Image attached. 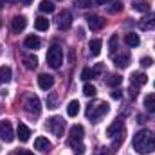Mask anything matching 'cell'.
Instances as JSON below:
<instances>
[{"instance_id": "obj_1", "label": "cell", "mask_w": 155, "mask_h": 155, "mask_svg": "<svg viewBox=\"0 0 155 155\" xmlns=\"http://www.w3.org/2000/svg\"><path fill=\"white\" fill-rule=\"evenodd\" d=\"M134 148L143 155L155 152V134L152 130H141V132H137L134 135Z\"/></svg>"}, {"instance_id": "obj_2", "label": "cell", "mask_w": 155, "mask_h": 155, "mask_svg": "<svg viewBox=\"0 0 155 155\" xmlns=\"http://www.w3.org/2000/svg\"><path fill=\"white\" fill-rule=\"evenodd\" d=\"M108 110H110V107H108L105 101H92V103H88V107H87V110H85V116H87L88 121L97 123L103 116L108 114Z\"/></svg>"}, {"instance_id": "obj_3", "label": "cell", "mask_w": 155, "mask_h": 155, "mask_svg": "<svg viewBox=\"0 0 155 155\" xmlns=\"http://www.w3.org/2000/svg\"><path fill=\"white\" fill-rule=\"evenodd\" d=\"M47 63L52 69H60V65L63 63V51H61V47L52 45L49 49V52H47Z\"/></svg>"}, {"instance_id": "obj_4", "label": "cell", "mask_w": 155, "mask_h": 155, "mask_svg": "<svg viewBox=\"0 0 155 155\" xmlns=\"http://www.w3.org/2000/svg\"><path fill=\"white\" fill-rule=\"evenodd\" d=\"M47 128H49V132H52L56 137H61V135H63V130H65V121H63V117H60V116L51 117V119L47 121Z\"/></svg>"}, {"instance_id": "obj_5", "label": "cell", "mask_w": 155, "mask_h": 155, "mask_svg": "<svg viewBox=\"0 0 155 155\" xmlns=\"http://www.w3.org/2000/svg\"><path fill=\"white\" fill-rule=\"evenodd\" d=\"M56 25L60 31H67L71 25H72V13L69 9H63L61 13H58L56 16Z\"/></svg>"}, {"instance_id": "obj_6", "label": "cell", "mask_w": 155, "mask_h": 155, "mask_svg": "<svg viewBox=\"0 0 155 155\" xmlns=\"http://www.w3.org/2000/svg\"><path fill=\"white\" fill-rule=\"evenodd\" d=\"M25 110L31 116H40V112H41V101H40L38 96H27V99H25Z\"/></svg>"}, {"instance_id": "obj_7", "label": "cell", "mask_w": 155, "mask_h": 155, "mask_svg": "<svg viewBox=\"0 0 155 155\" xmlns=\"http://www.w3.org/2000/svg\"><path fill=\"white\" fill-rule=\"evenodd\" d=\"M0 137L5 143H11L15 139V132H13V124L11 121H0Z\"/></svg>"}, {"instance_id": "obj_8", "label": "cell", "mask_w": 155, "mask_h": 155, "mask_svg": "<svg viewBox=\"0 0 155 155\" xmlns=\"http://www.w3.org/2000/svg\"><path fill=\"white\" fill-rule=\"evenodd\" d=\"M87 20H88V27L92 31H101L107 24V20L103 16H97V15H90V16H87Z\"/></svg>"}, {"instance_id": "obj_9", "label": "cell", "mask_w": 155, "mask_h": 155, "mask_svg": "<svg viewBox=\"0 0 155 155\" xmlns=\"http://www.w3.org/2000/svg\"><path fill=\"white\" fill-rule=\"evenodd\" d=\"M85 135V128L81 124H74L71 126V135H69V143H81Z\"/></svg>"}, {"instance_id": "obj_10", "label": "cell", "mask_w": 155, "mask_h": 155, "mask_svg": "<svg viewBox=\"0 0 155 155\" xmlns=\"http://www.w3.org/2000/svg\"><path fill=\"white\" fill-rule=\"evenodd\" d=\"M114 63H116L117 69H126L130 65V52L128 51H123L114 56Z\"/></svg>"}, {"instance_id": "obj_11", "label": "cell", "mask_w": 155, "mask_h": 155, "mask_svg": "<svg viewBox=\"0 0 155 155\" xmlns=\"http://www.w3.org/2000/svg\"><path fill=\"white\" fill-rule=\"evenodd\" d=\"M123 132H124V123H123L121 119H116V121L107 128V135H108V137H116V135L123 134Z\"/></svg>"}, {"instance_id": "obj_12", "label": "cell", "mask_w": 155, "mask_h": 155, "mask_svg": "<svg viewBox=\"0 0 155 155\" xmlns=\"http://www.w3.org/2000/svg\"><path fill=\"white\" fill-rule=\"evenodd\" d=\"M27 27V18L25 16H15L13 20H11V29H13V33H22L24 29Z\"/></svg>"}, {"instance_id": "obj_13", "label": "cell", "mask_w": 155, "mask_h": 155, "mask_svg": "<svg viewBox=\"0 0 155 155\" xmlns=\"http://www.w3.org/2000/svg\"><path fill=\"white\" fill-rule=\"evenodd\" d=\"M139 27H141L143 31H153L155 29V13L146 15V16L139 22Z\"/></svg>"}, {"instance_id": "obj_14", "label": "cell", "mask_w": 155, "mask_h": 155, "mask_svg": "<svg viewBox=\"0 0 155 155\" xmlns=\"http://www.w3.org/2000/svg\"><path fill=\"white\" fill-rule=\"evenodd\" d=\"M38 85H40L41 90L52 88V85H54V76H51V74H40L38 76Z\"/></svg>"}, {"instance_id": "obj_15", "label": "cell", "mask_w": 155, "mask_h": 155, "mask_svg": "<svg viewBox=\"0 0 155 155\" xmlns=\"http://www.w3.org/2000/svg\"><path fill=\"white\" fill-rule=\"evenodd\" d=\"M51 141L47 139V137H43V135H40L35 139V150H40V152H49L51 150Z\"/></svg>"}, {"instance_id": "obj_16", "label": "cell", "mask_w": 155, "mask_h": 155, "mask_svg": "<svg viewBox=\"0 0 155 155\" xmlns=\"http://www.w3.org/2000/svg\"><path fill=\"white\" fill-rule=\"evenodd\" d=\"M148 81V76L144 72H134L132 74V85L134 87H141V85H146Z\"/></svg>"}, {"instance_id": "obj_17", "label": "cell", "mask_w": 155, "mask_h": 155, "mask_svg": "<svg viewBox=\"0 0 155 155\" xmlns=\"http://www.w3.org/2000/svg\"><path fill=\"white\" fill-rule=\"evenodd\" d=\"M29 137H31V130H29L24 123H20V124H18V139H20L22 143H27Z\"/></svg>"}, {"instance_id": "obj_18", "label": "cell", "mask_w": 155, "mask_h": 155, "mask_svg": "<svg viewBox=\"0 0 155 155\" xmlns=\"http://www.w3.org/2000/svg\"><path fill=\"white\" fill-rule=\"evenodd\" d=\"M24 45L27 47V49H40V45H41V40L38 38V36H35V35H31V36H27L25 38V41H24Z\"/></svg>"}, {"instance_id": "obj_19", "label": "cell", "mask_w": 155, "mask_h": 155, "mask_svg": "<svg viewBox=\"0 0 155 155\" xmlns=\"http://www.w3.org/2000/svg\"><path fill=\"white\" fill-rule=\"evenodd\" d=\"M101 47H103V41H101L99 38H94L90 43H88V49H90V54H92V56H99Z\"/></svg>"}, {"instance_id": "obj_20", "label": "cell", "mask_w": 155, "mask_h": 155, "mask_svg": "<svg viewBox=\"0 0 155 155\" xmlns=\"http://www.w3.org/2000/svg\"><path fill=\"white\" fill-rule=\"evenodd\" d=\"M24 63H25V67H27L29 71H35V69L38 67V58H36L35 54H25V56H24Z\"/></svg>"}, {"instance_id": "obj_21", "label": "cell", "mask_w": 155, "mask_h": 155, "mask_svg": "<svg viewBox=\"0 0 155 155\" xmlns=\"http://www.w3.org/2000/svg\"><path fill=\"white\" fill-rule=\"evenodd\" d=\"M132 7H134V11H137V13H146V11H150V4H148L146 0H135V2L132 4Z\"/></svg>"}, {"instance_id": "obj_22", "label": "cell", "mask_w": 155, "mask_h": 155, "mask_svg": "<svg viewBox=\"0 0 155 155\" xmlns=\"http://www.w3.org/2000/svg\"><path fill=\"white\" fill-rule=\"evenodd\" d=\"M124 43H126L128 47H137V45L141 43V38H139L135 33H128V35H124Z\"/></svg>"}, {"instance_id": "obj_23", "label": "cell", "mask_w": 155, "mask_h": 155, "mask_svg": "<svg viewBox=\"0 0 155 155\" xmlns=\"http://www.w3.org/2000/svg\"><path fill=\"white\" fill-rule=\"evenodd\" d=\"M11 67H7V65H2L0 67V85L2 83H7L9 79H11Z\"/></svg>"}, {"instance_id": "obj_24", "label": "cell", "mask_w": 155, "mask_h": 155, "mask_svg": "<svg viewBox=\"0 0 155 155\" xmlns=\"http://www.w3.org/2000/svg\"><path fill=\"white\" fill-rule=\"evenodd\" d=\"M79 107H81V105H79V101H78V99L71 101V103H69V107H67V114H69L71 117H76L78 114H79Z\"/></svg>"}, {"instance_id": "obj_25", "label": "cell", "mask_w": 155, "mask_h": 155, "mask_svg": "<svg viewBox=\"0 0 155 155\" xmlns=\"http://www.w3.org/2000/svg\"><path fill=\"white\" fill-rule=\"evenodd\" d=\"M35 29H38V31H47V29H49V20H47L45 16H38V18L35 20Z\"/></svg>"}, {"instance_id": "obj_26", "label": "cell", "mask_w": 155, "mask_h": 155, "mask_svg": "<svg viewBox=\"0 0 155 155\" xmlns=\"http://www.w3.org/2000/svg\"><path fill=\"white\" fill-rule=\"evenodd\" d=\"M144 108L148 112H155V94H148L144 97Z\"/></svg>"}, {"instance_id": "obj_27", "label": "cell", "mask_w": 155, "mask_h": 155, "mask_svg": "<svg viewBox=\"0 0 155 155\" xmlns=\"http://www.w3.org/2000/svg\"><path fill=\"white\" fill-rule=\"evenodd\" d=\"M38 7H40L41 13H52V11H54V4H52L51 0H41Z\"/></svg>"}, {"instance_id": "obj_28", "label": "cell", "mask_w": 155, "mask_h": 155, "mask_svg": "<svg viewBox=\"0 0 155 155\" xmlns=\"http://www.w3.org/2000/svg\"><path fill=\"white\" fill-rule=\"evenodd\" d=\"M105 81H107V85H108V87H117V85H121L123 78L119 76V74H110L108 78H105Z\"/></svg>"}, {"instance_id": "obj_29", "label": "cell", "mask_w": 155, "mask_h": 155, "mask_svg": "<svg viewBox=\"0 0 155 155\" xmlns=\"http://www.w3.org/2000/svg\"><path fill=\"white\" fill-rule=\"evenodd\" d=\"M96 92H97V88H96L94 85H90V83H87V85L83 87V94H85L87 97H92V96H96Z\"/></svg>"}, {"instance_id": "obj_30", "label": "cell", "mask_w": 155, "mask_h": 155, "mask_svg": "<svg viewBox=\"0 0 155 155\" xmlns=\"http://www.w3.org/2000/svg\"><path fill=\"white\" fill-rule=\"evenodd\" d=\"M117 43H119V36L117 35H112V38H110V41H108V51L114 54L117 49Z\"/></svg>"}, {"instance_id": "obj_31", "label": "cell", "mask_w": 155, "mask_h": 155, "mask_svg": "<svg viewBox=\"0 0 155 155\" xmlns=\"http://www.w3.org/2000/svg\"><path fill=\"white\" fill-rule=\"evenodd\" d=\"M71 146H72V150H74V153L76 155H83L85 153V146H83V143H69Z\"/></svg>"}, {"instance_id": "obj_32", "label": "cell", "mask_w": 155, "mask_h": 155, "mask_svg": "<svg viewBox=\"0 0 155 155\" xmlns=\"http://www.w3.org/2000/svg\"><path fill=\"white\" fill-rule=\"evenodd\" d=\"M74 5L81 7V9H87V7L92 5V0H74Z\"/></svg>"}, {"instance_id": "obj_33", "label": "cell", "mask_w": 155, "mask_h": 155, "mask_svg": "<svg viewBox=\"0 0 155 155\" xmlns=\"http://www.w3.org/2000/svg\"><path fill=\"white\" fill-rule=\"evenodd\" d=\"M94 76H96V74H94V71H92V69H83V72H81V79H85V81L92 79Z\"/></svg>"}, {"instance_id": "obj_34", "label": "cell", "mask_w": 155, "mask_h": 155, "mask_svg": "<svg viewBox=\"0 0 155 155\" xmlns=\"http://www.w3.org/2000/svg\"><path fill=\"white\" fill-rule=\"evenodd\" d=\"M121 9H123V4L121 2H114V4L108 5V13H119Z\"/></svg>"}, {"instance_id": "obj_35", "label": "cell", "mask_w": 155, "mask_h": 155, "mask_svg": "<svg viewBox=\"0 0 155 155\" xmlns=\"http://www.w3.org/2000/svg\"><path fill=\"white\" fill-rule=\"evenodd\" d=\"M47 105H49V108H56V96L54 94H51L47 97Z\"/></svg>"}, {"instance_id": "obj_36", "label": "cell", "mask_w": 155, "mask_h": 155, "mask_svg": "<svg viewBox=\"0 0 155 155\" xmlns=\"http://www.w3.org/2000/svg\"><path fill=\"white\" fill-rule=\"evenodd\" d=\"M141 65L143 67H152L153 65V60L152 58H141Z\"/></svg>"}, {"instance_id": "obj_37", "label": "cell", "mask_w": 155, "mask_h": 155, "mask_svg": "<svg viewBox=\"0 0 155 155\" xmlns=\"http://www.w3.org/2000/svg\"><path fill=\"white\" fill-rule=\"evenodd\" d=\"M92 71H94V74H99V72H103V71H105V65H103V63H97Z\"/></svg>"}, {"instance_id": "obj_38", "label": "cell", "mask_w": 155, "mask_h": 155, "mask_svg": "<svg viewBox=\"0 0 155 155\" xmlns=\"http://www.w3.org/2000/svg\"><path fill=\"white\" fill-rule=\"evenodd\" d=\"M13 155H35V153H31V152H27V150H18L16 153H13Z\"/></svg>"}, {"instance_id": "obj_39", "label": "cell", "mask_w": 155, "mask_h": 155, "mask_svg": "<svg viewBox=\"0 0 155 155\" xmlns=\"http://www.w3.org/2000/svg\"><path fill=\"white\" fill-rule=\"evenodd\" d=\"M121 96H123V94H121L119 90H114V92H112V97H114V99H121Z\"/></svg>"}, {"instance_id": "obj_40", "label": "cell", "mask_w": 155, "mask_h": 155, "mask_svg": "<svg viewBox=\"0 0 155 155\" xmlns=\"http://www.w3.org/2000/svg\"><path fill=\"white\" fill-rule=\"evenodd\" d=\"M94 2H96L97 5H105V4H108L110 0H94Z\"/></svg>"}, {"instance_id": "obj_41", "label": "cell", "mask_w": 155, "mask_h": 155, "mask_svg": "<svg viewBox=\"0 0 155 155\" xmlns=\"http://www.w3.org/2000/svg\"><path fill=\"white\" fill-rule=\"evenodd\" d=\"M20 2H22V4H24V5H29V4H31V2H33V0H20Z\"/></svg>"}, {"instance_id": "obj_42", "label": "cell", "mask_w": 155, "mask_h": 155, "mask_svg": "<svg viewBox=\"0 0 155 155\" xmlns=\"http://www.w3.org/2000/svg\"><path fill=\"white\" fill-rule=\"evenodd\" d=\"M7 2H9V4H18L20 0H7Z\"/></svg>"}, {"instance_id": "obj_43", "label": "cell", "mask_w": 155, "mask_h": 155, "mask_svg": "<svg viewBox=\"0 0 155 155\" xmlns=\"http://www.w3.org/2000/svg\"><path fill=\"white\" fill-rule=\"evenodd\" d=\"M5 2H7V0H0V7H4V5H5Z\"/></svg>"}, {"instance_id": "obj_44", "label": "cell", "mask_w": 155, "mask_h": 155, "mask_svg": "<svg viewBox=\"0 0 155 155\" xmlns=\"http://www.w3.org/2000/svg\"><path fill=\"white\" fill-rule=\"evenodd\" d=\"M0 27H2V20H0Z\"/></svg>"}]
</instances>
